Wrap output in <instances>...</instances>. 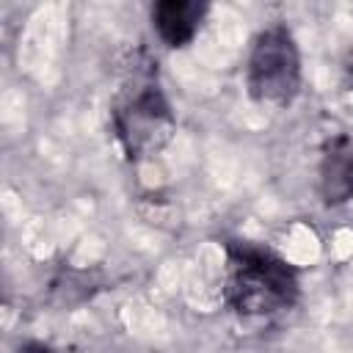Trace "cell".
Masks as SVG:
<instances>
[{
  "label": "cell",
  "mask_w": 353,
  "mask_h": 353,
  "mask_svg": "<svg viewBox=\"0 0 353 353\" xmlns=\"http://www.w3.org/2000/svg\"><path fill=\"white\" fill-rule=\"evenodd\" d=\"M19 353H52L47 345H39V342H30L25 347H19Z\"/></svg>",
  "instance_id": "cell-6"
},
{
  "label": "cell",
  "mask_w": 353,
  "mask_h": 353,
  "mask_svg": "<svg viewBox=\"0 0 353 353\" xmlns=\"http://www.w3.org/2000/svg\"><path fill=\"white\" fill-rule=\"evenodd\" d=\"M226 303L240 317H270L290 309L301 295L298 273L276 251L232 240L226 243Z\"/></svg>",
  "instance_id": "cell-1"
},
{
  "label": "cell",
  "mask_w": 353,
  "mask_h": 353,
  "mask_svg": "<svg viewBox=\"0 0 353 353\" xmlns=\"http://www.w3.org/2000/svg\"><path fill=\"white\" fill-rule=\"evenodd\" d=\"M113 132L130 160L160 152L176 130L152 61H132L113 102Z\"/></svg>",
  "instance_id": "cell-2"
},
{
  "label": "cell",
  "mask_w": 353,
  "mask_h": 353,
  "mask_svg": "<svg viewBox=\"0 0 353 353\" xmlns=\"http://www.w3.org/2000/svg\"><path fill=\"white\" fill-rule=\"evenodd\" d=\"M204 17H207V3H199V0H163L152 8L154 30L168 47L190 44Z\"/></svg>",
  "instance_id": "cell-5"
},
{
  "label": "cell",
  "mask_w": 353,
  "mask_h": 353,
  "mask_svg": "<svg viewBox=\"0 0 353 353\" xmlns=\"http://www.w3.org/2000/svg\"><path fill=\"white\" fill-rule=\"evenodd\" d=\"M317 188L328 207H339L353 199V135H336L325 143Z\"/></svg>",
  "instance_id": "cell-4"
},
{
  "label": "cell",
  "mask_w": 353,
  "mask_h": 353,
  "mask_svg": "<svg viewBox=\"0 0 353 353\" xmlns=\"http://www.w3.org/2000/svg\"><path fill=\"white\" fill-rule=\"evenodd\" d=\"M301 50L287 25H268L251 44L245 85L254 102L287 108L301 91Z\"/></svg>",
  "instance_id": "cell-3"
}]
</instances>
